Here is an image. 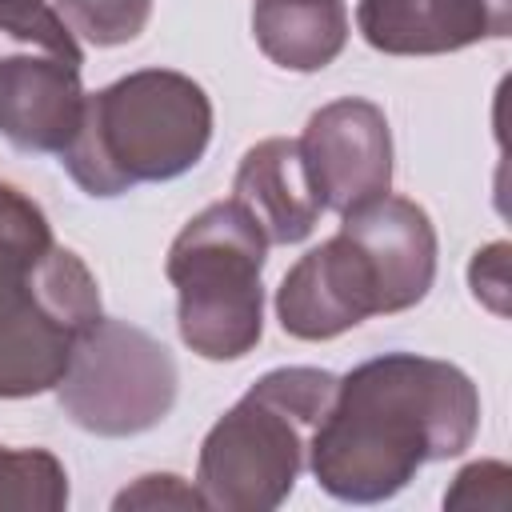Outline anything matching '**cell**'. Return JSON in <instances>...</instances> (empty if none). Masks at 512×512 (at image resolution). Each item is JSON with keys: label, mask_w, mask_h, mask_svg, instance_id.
I'll list each match as a JSON object with an SVG mask.
<instances>
[{"label": "cell", "mask_w": 512, "mask_h": 512, "mask_svg": "<svg viewBox=\"0 0 512 512\" xmlns=\"http://www.w3.org/2000/svg\"><path fill=\"white\" fill-rule=\"evenodd\" d=\"M480 424L476 384L448 360L388 352L344 380L312 428L308 464L336 500L396 496L416 468L460 456Z\"/></svg>", "instance_id": "6da1fadb"}, {"label": "cell", "mask_w": 512, "mask_h": 512, "mask_svg": "<svg viewBox=\"0 0 512 512\" xmlns=\"http://www.w3.org/2000/svg\"><path fill=\"white\" fill-rule=\"evenodd\" d=\"M436 276V232L420 204L376 196L352 212L332 240L292 264L276 292L284 332L332 340L376 312L420 304Z\"/></svg>", "instance_id": "7a4b0ae2"}, {"label": "cell", "mask_w": 512, "mask_h": 512, "mask_svg": "<svg viewBox=\"0 0 512 512\" xmlns=\"http://www.w3.org/2000/svg\"><path fill=\"white\" fill-rule=\"evenodd\" d=\"M212 140L204 88L168 68L132 72L84 96L80 128L60 164L88 196H120L188 172Z\"/></svg>", "instance_id": "3957f363"}, {"label": "cell", "mask_w": 512, "mask_h": 512, "mask_svg": "<svg viewBox=\"0 0 512 512\" xmlns=\"http://www.w3.org/2000/svg\"><path fill=\"white\" fill-rule=\"evenodd\" d=\"M336 376L324 368H276L212 424L200 448L204 508L256 512L276 508L304 464L308 432L324 416Z\"/></svg>", "instance_id": "277c9868"}, {"label": "cell", "mask_w": 512, "mask_h": 512, "mask_svg": "<svg viewBox=\"0 0 512 512\" xmlns=\"http://www.w3.org/2000/svg\"><path fill=\"white\" fill-rule=\"evenodd\" d=\"M264 252V232L236 200L208 204L172 240L168 280L180 296V336L204 360H236L260 340Z\"/></svg>", "instance_id": "5b68a950"}, {"label": "cell", "mask_w": 512, "mask_h": 512, "mask_svg": "<svg viewBox=\"0 0 512 512\" xmlns=\"http://www.w3.org/2000/svg\"><path fill=\"white\" fill-rule=\"evenodd\" d=\"M100 320L84 260L60 244L0 268V396H36L64 380L76 344Z\"/></svg>", "instance_id": "8992f818"}, {"label": "cell", "mask_w": 512, "mask_h": 512, "mask_svg": "<svg viewBox=\"0 0 512 512\" xmlns=\"http://www.w3.org/2000/svg\"><path fill=\"white\" fill-rule=\"evenodd\" d=\"M84 52L52 0H0V136L20 152H64L80 128Z\"/></svg>", "instance_id": "52a82bcc"}, {"label": "cell", "mask_w": 512, "mask_h": 512, "mask_svg": "<svg viewBox=\"0 0 512 512\" xmlns=\"http://www.w3.org/2000/svg\"><path fill=\"white\" fill-rule=\"evenodd\" d=\"M60 408L96 436H132L168 416L176 400V364L160 340L124 324L96 320L72 352Z\"/></svg>", "instance_id": "ba28073f"}, {"label": "cell", "mask_w": 512, "mask_h": 512, "mask_svg": "<svg viewBox=\"0 0 512 512\" xmlns=\"http://www.w3.org/2000/svg\"><path fill=\"white\" fill-rule=\"evenodd\" d=\"M300 156L320 204L340 216L388 192L392 140L388 120L372 100L344 96L312 112L300 136Z\"/></svg>", "instance_id": "9c48e42d"}, {"label": "cell", "mask_w": 512, "mask_h": 512, "mask_svg": "<svg viewBox=\"0 0 512 512\" xmlns=\"http://www.w3.org/2000/svg\"><path fill=\"white\" fill-rule=\"evenodd\" d=\"M360 36L388 56H440L512 28V0H360Z\"/></svg>", "instance_id": "30bf717a"}, {"label": "cell", "mask_w": 512, "mask_h": 512, "mask_svg": "<svg viewBox=\"0 0 512 512\" xmlns=\"http://www.w3.org/2000/svg\"><path fill=\"white\" fill-rule=\"evenodd\" d=\"M232 200L256 220L268 244H296L316 228V216L324 212L304 156L300 140H260L244 152L232 184Z\"/></svg>", "instance_id": "8fae6325"}, {"label": "cell", "mask_w": 512, "mask_h": 512, "mask_svg": "<svg viewBox=\"0 0 512 512\" xmlns=\"http://www.w3.org/2000/svg\"><path fill=\"white\" fill-rule=\"evenodd\" d=\"M252 32L268 60L292 72L328 68L348 40L344 0H256Z\"/></svg>", "instance_id": "7c38bea8"}, {"label": "cell", "mask_w": 512, "mask_h": 512, "mask_svg": "<svg viewBox=\"0 0 512 512\" xmlns=\"http://www.w3.org/2000/svg\"><path fill=\"white\" fill-rule=\"evenodd\" d=\"M64 504H68V476L52 452L0 444V508H64Z\"/></svg>", "instance_id": "4fadbf2b"}, {"label": "cell", "mask_w": 512, "mask_h": 512, "mask_svg": "<svg viewBox=\"0 0 512 512\" xmlns=\"http://www.w3.org/2000/svg\"><path fill=\"white\" fill-rule=\"evenodd\" d=\"M52 8L96 48L136 40L152 16V0H52Z\"/></svg>", "instance_id": "5bb4252c"}, {"label": "cell", "mask_w": 512, "mask_h": 512, "mask_svg": "<svg viewBox=\"0 0 512 512\" xmlns=\"http://www.w3.org/2000/svg\"><path fill=\"white\" fill-rule=\"evenodd\" d=\"M52 248L44 212L12 184L0 180V268L28 264Z\"/></svg>", "instance_id": "9a60e30c"}, {"label": "cell", "mask_w": 512, "mask_h": 512, "mask_svg": "<svg viewBox=\"0 0 512 512\" xmlns=\"http://www.w3.org/2000/svg\"><path fill=\"white\" fill-rule=\"evenodd\" d=\"M468 280H472V292L476 300H484L496 316L508 312V244H488L484 252H476L472 268H468Z\"/></svg>", "instance_id": "2e32d148"}, {"label": "cell", "mask_w": 512, "mask_h": 512, "mask_svg": "<svg viewBox=\"0 0 512 512\" xmlns=\"http://www.w3.org/2000/svg\"><path fill=\"white\" fill-rule=\"evenodd\" d=\"M152 504L204 508V496H200V488H188L180 476H140L136 488H124L116 496V508H152Z\"/></svg>", "instance_id": "e0dca14e"}]
</instances>
